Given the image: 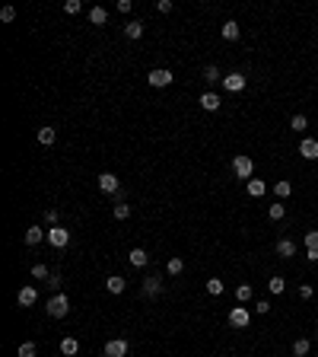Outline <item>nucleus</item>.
<instances>
[{"label":"nucleus","mask_w":318,"mask_h":357,"mask_svg":"<svg viewBox=\"0 0 318 357\" xmlns=\"http://www.w3.org/2000/svg\"><path fill=\"white\" fill-rule=\"evenodd\" d=\"M299 157L302 160H318V140H312V137H306L299 144Z\"/></svg>","instance_id":"nucleus-12"},{"label":"nucleus","mask_w":318,"mask_h":357,"mask_svg":"<svg viewBox=\"0 0 318 357\" xmlns=\"http://www.w3.org/2000/svg\"><path fill=\"white\" fill-rule=\"evenodd\" d=\"M289 128H293L296 134H302V131L309 128V118H306V115H293V118H289Z\"/></svg>","instance_id":"nucleus-30"},{"label":"nucleus","mask_w":318,"mask_h":357,"mask_svg":"<svg viewBox=\"0 0 318 357\" xmlns=\"http://www.w3.org/2000/svg\"><path fill=\"white\" fill-rule=\"evenodd\" d=\"M264 192H267V185L261 179H248V195H252V198H261Z\"/></svg>","instance_id":"nucleus-24"},{"label":"nucleus","mask_w":318,"mask_h":357,"mask_svg":"<svg viewBox=\"0 0 318 357\" xmlns=\"http://www.w3.org/2000/svg\"><path fill=\"white\" fill-rule=\"evenodd\" d=\"M207 293H210V297H220V293H223V281L220 278H210V281H207Z\"/></svg>","instance_id":"nucleus-33"},{"label":"nucleus","mask_w":318,"mask_h":357,"mask_svg":"<svg viewBox=\"0 0 318 357\" xmlns=\"http://www.w3.org/2000/svg\"><path fill=\"white\" fill-rule=\"evenodd\" d=\"M306 259L309 261H318V249H306Z\"/></svg>","instance_id":"nucleus-44"},{"label":"nucleus","mask_w":318,"mask_h":357,"mask_svg":"<svg viewBox=\"0 0 318 357\" xmlns=\"http://www.w3.org/2000/svg\"><path fill=\"white\" fill-rule=\"evenodd\" d=\"M277 255H280V259H293L296 255V242L293 239H280L277 242Z\"/></svg>","instance_id":"nucleus-16"},{"label":"nucleus","mask_w":318,"mask_h":357,"mask_svg":"<svg viewBox=\"0 0 318 357\" xmlns=\"http://www.w3.org/2000/svg\"><path fill=\"white\" fill-rule=\"evenodd\" d=\"M159 293H162V278H159V274H150V278H146L144 281V297H159Z\"/></svg>","instance_id":"nucleus-10"},{"label":"nucleus","mask_w":318,"mask_h":357,"mask_svg":"<svg viewBox=\"0 0 318 357\" xmlns=\"http://www.w3.org/2000/svg\"><path fill=\"white\" fill-rule=\"evenodd\" d=\"M198 102H201V109H207V112H216V109H220V102H223V99H220V93H213V90H207V93H204V96H201V99H198Z\"/></svg>","instance_id":"nucleus-11"},{"label":"nucleus","mask_w":318,"mask_h":357,"mask_svg":"<svg viewBox=\"0 0 318 357\" xmlns=\"http://www.w3.org/2000/svg\"><path fill=\"white\" fill-rule=\"evenodd\" d=\"M35 300H38V291L32 284H26V287H19V293H16V303L23 309H29V306H35Z\"/></svg>","instance_id":"nucleus-6"},{"label":"nucleus","mask_w":318,"mask_h":357,"mask_svg":"<svg viewBox=\"0 0 318 357\" xmlns=\"http://www.w3.org/2000/svg\"><path fill=\"white\" fill-rule=\"evenodd\" d=\"M35 354H38L35 341H23V345H19V357H35Z\"/></svg>","instance_id":"nucleus-32"},{"label":"nucleus","mask_w":318,"mask_h":357,"mask_svg":"<svg viewBox=\"0 0 318 357\" xmlns=\"http://www.w3.org/2000/svg\"><path fill=\"white\" fill-rule=\"evenodd\" d=\"M156 10H159V13H172V0H159Z\"/></svg>","instance_id":"nucleus-40"},{"label":"nucleus","mask_w":318,"mask_h":357,"mask_svg":"<svg viewBox=\"0 0 318 357\" xmlns=\"http://www.w3.org/2000/svg\"><path fill=\"white\" fill-rule=\"evenodd\" d=\"M146 83L156 86V90H159V86H169V83H172V70H166V67H156V70L146 73Z\"/></svg>","instance_id":"nucleus-5"},{"label":"nucleus","mask_w":318,"mask_h":357,"mask_svg":"<svg viewBox=\"0 0 318 357\" xmlns=\"http://www.w3.org/2000/svg\"><path fill=\"white\" fill-rule=\"evenodd\" d=\"M255 313L267 316V313H270V303H267V300H258V303H255Z\"/></svg>","instance_id":"nucleus-39"},{"label":"nucleus","mask_w":318,"mask_h":357,"mask_svg":"<svg viewBox=\"0 0 318 357\" xmlns=\"http://www.w3.org/2000/svg\"><path fill=\"white\" fill-rule=\"evenodd\" d=\"M80 10H83V3H80V0H67V3H64V13H67V16H77Z\"/></svg>","instance_id":"nucleus-34"},{"label":"nucleus","mask_w":318,"mask_h":357,"mask_svg":"<svg viewBox=\"0 0 318 357\" xmlns=\"http://www.w3.org/2000/svg\"><path fill=\"white\" fill-rule=\"evenodd\" d=\"M267 217L270 220H283V217H287V207H283V204H270L267 207Z\"/></svg>","instance_id":"nucleus-31"},{"label":"nucleus","mask_w":318,"mask_h":357,"mask_svg":"<svg viewBox=\"0 0 318 357\" xmlns=\"http://www.w3.org/2000/svg\"><path fill=\"white\" fill-rule=\"evenodd\" d=\"M232 172H235V179H252V172H255V160L252 157H245V153H239V157L232 160Z\"/></svg>","instance_id":"nucleus-2"},{"label":"nucleus","mask_w":318,"mask_h":357,"mask_svg":"<svg viewBox=\"0 0 318 357\" xmlns=\"http://www.w3.org/2000/svg\"><path fill=\"white\" fill-rule=\"evenodd\" d=\"M115 6H118V13H131V0H118Z\"/></svg>","instance_id":"nucleus-42"},{"label":"nucleus","mask_w":318,"mask_h":357,"mask_svg":"<svg viewBox=\"0 0 318 357\" xmlns=\"http://www.w3.org/2000/svg\"><path fill=\"white\" fill-rule=\"evenodd\" d=\"M315 345H318V332H315Z\"/></svg>","instance_id":"nucleus-45"},{"label":"nucleus","mask_w":318,"mask_h":357,"mask_svg":"<svg viewBox=\"0 0 318 357\" xmlns=\"http://www.w3.org/2000/svg\"><path fill=\"white\" fill-rule=\"evenodd\" d=\"M267 291H270V293H283V291H287V281H283L280 274H274V278L267 281Z\"/></svg>","instance_id":"nucleus-27"},{"label":"nucleus","mask_w":318,"mask_h":357,"mask_svg":"<svg viewBox=\"0 0 318 357\" xmlns=\"http://www.w3.org/2000/svg\"><path fill=\"white\" fill-rule=\"evenodd\" d=\"M99 188H102L105 195H118V188H121V179L115 176V172H102V176H99Z\"/></svg>","instance_id":"nucleus-9"},{"label":"nucleus","mask_w":318,"mask_h":357,"mask_svg":"<svg viewBox=\"0 0 318 357\" xmlns=\"http://www.w3.org/2000/svg\"><path fill=\"white\" fill-rule=\"evenodd\" d=\"M0 19H3V23H13V19H16V10H13V6H3V10H0Z\"/></svg>","instance_id":"nucleus-38"},{"label":"nucleus","mask_w":318,"mask_h":357,"mask_svg":"<svg viewBox=\"0 0 318 357\" xmlns=\"http://www.w3.org/2000/svg\"><path fill=\"white\" fill-rule=\"evenodd\" d=\"M127 351H131V345L124 338H112L105 345V357H127Z\"/></svg>","instance_id":"nucleus-8"},{"label":"nucleus","mask_w":318,"mask_h":357,"mask_svg":"<svg viewBox=\"0 0 318 357\" xmlns=\"http://www.w3.org/2000/svg\"><path fill=\"white\" fill-rule=\"evenodd\" d=\"M60 284H64V278H60L58 271H51V278H48V287H51L54 293H60Z\"/></svg>","instance_id":"nucleus-35"},{"label":"nucleus","mask_w":318,"mask_h":357,"mask_svg":"<svg viewBox=\"0 0 318 357\" xmlns=\"http://www.w3.org/2000/svg\"><path fill=\"white\" fill-rule=\"evenodd\" d=\"M32 278H38V281H48L51 278V271H48V268H45V265H32Z\"/></svg>","instance_id":"nucleus-36"},{"label":"nucleus","mask_w":318,"mask_h":357,"mask_svg":"<svg viewBox=\"0 0 318 357\" xmlns=\"http://www.w3.org/2000/svg\"><path fill=\"white\" fill-rule=\"evenodd\" d=\"M252 297H255L252 284H239V287H235V300H239V303H245V300H252Z\"/></svg>","instance_id":"nucleus-28"},{"label":"nucleus","mask_w":318,"mask_h":357,"mask_svg":"<svg viewBox=\"0 0 318 357\" xmlns=\"http://www.w3.org/2000/svg\"><path fill=\"white\" fill-rule=\"evenodd\" d=\"M181 271H185V259H178V255H172V259L166 261V274H169V278H178Z\"/></svg>","instance_id":"nucleus-15"},{"label":"nucleus","mask_w":318,"mask_h":357,"mask_svg":"<svg viewBox=\"0 0 318 357\" xmlns=\"http://www.w3.org/2000/svg\"><path fill=\"white\" fill-rule=\"evenodd\" d=\"M45 236H48V233H45L38 224H32L29 230H26V246H38V242H42Z\"/></svg>","instance_id":"nucleus-14"},{"label":"nucleus","mask_w":318,"mask_h":357,"mask_svg":"<svg viewBox=\"0 0 318 357\" xmlns=\"http://www.w3.org/2000/svg\"><path fill=\"white\" fill-rule=\"evenodd\" d=\"M45 313H48L51 319H64V316L70 313V297H67V293H54V297L45 303Z\"/></svg>","instance_id":"nucleus-1"},{"label":"nucleus","mask_w":318,"mask_h":357,"mask_svg":"<svg viewBox=\"0 0 318 357\" xmlns=\"http://www.w3.org/2000/svg\"><path fill=\"white\" fill-rule=\"evenodd\" d=\"M112 214H115V220H127V217H131V204H124V201H115Z\"/></svg>","instance_id":"nucleus-23"},{"label":"nucleus","mask_w":318,"mask_h":357,"mask_svg":"<svg viewBox=\"0 0 318 357\" xmlns=\"http://www.w3.org/2000/svg\"><path fill=\"white\" fill-rule=\"evenodd\" d=\"M223 90L226 93H242L245 90V73H239V70L226 73V77H223Z\"/></svg>","instance_id":"nucleus-3"},{"label":"nucleus","mask_w":318,"mask_h":357,"mask_svg":"<svg viewBox=\"0 0 318 357\" xmlns=\"http://www.w3.org/2000/svg\"><path fill=\"white\" fill-rule=\"evenodd\" d=\"M274 195H277V198H289V195H293V185H289L287 179H280V182L274 185Z\"/></svg>","instance_id":"nucleus-26"},{"label":"nucleus","mask_w":318,"mask_h":357,"mask_svg":"<svg viewBox=\"0 0 318 357\" xmlns=\"http://www.w3.org/2000/svg\"><path fill=\"white\" fill-rule=\"evenodd\" d=\"M248 322H252V316H248L245 306H232L229 309V325L232 328H248Z\"/></svg>","instance_id":"nucleus-4"},{"label":"nucleus","mask_w":318,"mask_h":357,"mask_svg":"<svg viewBox=\"0 0 318 357\" xmlns=\"http://www.w3.org/2000/svg\"><path fill=\"white\" fill-rule=\"evenodd\" d=\"M48 242L54 249H64L67 242H70V230H64V227H51V230H48Z\"/></svg>","instance_id":"nucleus-7"},{"label":"nucleus","mask_w":318,"mask_h":357,"mask_svg":"<svg viewBox=\"0 0 318 357\" xmlns=\"http://www.w3.org/2000/svg\"><path fill=\"white\" fill-rule=\"evenodd\" d=\"M77 351H80V341L77 338H70V335H67V338H60V354H64V357H73Z\"/></svg>","instance_id":"nucleus-19"},{"label":"nucleus","mask_w":318,"mask_h":357,"mask_svg":"<svg viewBox=\"0 0 318 357\" xmlns=\"http://www.w3.org/2000/svg\"><path fill=\"white\" fill-rule=\"evenodd\" d=\"M309 348H312V341H309V338H296V341H293V354H296V357H306Z\"/></svg>","instance_id":"nucleus-25"},{"label":"nucleus","mask_w":318,"mask_h":357,"mask_svg":"<svg viewBox=\"0 0 318 357\" xmlns=\"http://www.w3.org/2000/svg\"><path fill=\"white\" fill-rule=\"evenodd\" d=\"M204 80H207V83H220V80H223L220 67H216V64H210V67H204Z\"/></svg>","instance_id":"nucleus-29"},{"label":"nucleus","mask_w":318,"mask_h":357,"mask_svg":"<svg viewBox=\"0 0 318 357\" xmlns=\"http://www.w3.org/2000/svg\"><path fill=\"white\" fill-rule=\"evenodd\" d=\"M45 220H48L51 227H58V211H54V207H51V211H45Z\"/></svg>","instance_id":"nucleus-41"},{"label":"nucleus","mask_w":318,"mask_h":357,"mask_svg":"<svg viewBox=\"0 0 318 357\" xmlns=\"http://www.w3.org/2000/svg\"><path fill=\"white\" fill-rule=\"evenodd\" d=\"M35 137H38V144H42V147H51L54 140H58V131H54V128H38Z\"/></svg>","instance_id":"nucleus-18"},{"label":"nucleus","mask_w":318,"mask_h":357,"mask_svg":"<svg viewBox=\"0 0 318 357\" xmlns=\"http://www.w3.org/2000/svg\"><path fill=\"white\" fill-rule=\"evenodd\" d=\"M299 297H302V300H312V287L302 284V287H299Z\"/></svg>","instance_id":"nucleus-43"},{"label":"nucleus","mask_w":318,"mask_h":357,"mask_svg":"<svg viewBox=\"0 0 318 357\" xmlns=\"http://www.w3.org/2000/svg\"><path fill=\"white\" fill-rule=\"evenodd\" d=\"M306 249H318V230H309L306 233Z\"/></svg>","instance_id":"nucleus-37"},{"label":"nucleus","mask_w":318,"mask_h":357,"mask_svg":"<svg viewBox=\"0 0 318 357\" xmlns=\"http://www.w3.org/2000/svg\"><path fill=\"white\" fill-rule=\"evenodd\" d=\"M144 26L146 23H140V19H131V23L124 26V35L127 38H140V35H144Z\"/></svg>","instance_id":"nucleus-21"},{"label":"nucleus","mask_w":318,"mask_h":357,"mask_svg":"<svg viewBox=\"0 0 318 357\" xmlns=\"http://www.w3.org/2000/svg\"><path fill=\"white\" fill-rule=\"evenodd\" d=\"M89 23L92 26H105L108 23V10H105V6H92V10H89Z\"/></svg>","instance_id":"nucleus-20"},{"label":"nucleus","mask_w":318,"mask_h":357,"mask_svg":"<svg viewBox=\"0 0 318 357\" xmlns=\"http://www.w3.org/2000/svg\"><path fill=\"white\" fill-rule=\"evenodd\" d=\"M223 38H226V42H235V38H239V23H235V19L223 23Z\"/></svg>","instance_id":"nucleus-22"},{"label":"nucleus","mask_w":318,"mask_h":357,"mask_svg":"<svg viewBox=\"0 0 318 357\" xmlns=\"http://www.w3.org/2000/svg\"><path fill=\"white\" fill-rule=\"evenodd\" d=\"M124 287H127V281L121 278V274H112V278L105 281V291H108V293H115V297H118V293H124Z\"/></svg>","instance_id":"nucleus-13"},{"label":"nucleus","mask_w":318,"mask_h":357,"mask_svg":"<svg viewBox=\"0 0 318 357\" xmlns=\"http://www.w3.org/2000/svg\"><path fill=\"white\" fill-rule=\"evenodd\" d=\"M127 259H131V265H134V268H146L150 255H146V249H131V255H127Z\"/></svg>","instance_id":"nucleus-17"}]
</instances>
